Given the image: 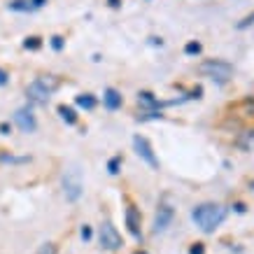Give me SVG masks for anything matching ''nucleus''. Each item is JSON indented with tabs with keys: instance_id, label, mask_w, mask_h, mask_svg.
<instances>
[{
	"instance_id": "nucleus-1",
	"label": "nucleus",
	"mask_w": 254,
	"mask_h": 254,
	"mask_svg": "<svg viewBox=\"0 0 254 254\" xmlns=\"http://www.w3.org/2000/svg\"><path fill=\"white\" fill-rule=\"evenodd\" d=\"M224 217H226V208L217 203H203L191 212V219L203 233H212L224 222Z\"/></svg>"
},
{
	"instance_id": "nucleus-2",
	"label": "nucleus",
	"mask_w": 254,
	"mask_h": 254,
	"mask_svg": "<svg viewBox=\"0 0 254 254\" xmlns=\"http://www.w3.org/2000/svg\"><path fill=\"white\" fill-rule=\"evenodd\" d=\"M56 86H59V82H56V79H52V77H38L35 82H31V84H28L26 96H28V100H31V103L47 105V100H49V96H52V91H54Z\"/></svg>"
},
{
	"instance_id": "nucleus-3",
	"label": "nucleus",
	"mask_w": 254,
	"mask_h": 254,
	"mask_svg": "<svg viewBox=\"0 0 254 254\" xmlns=\"http://www.w3.org/2000/svg\"><path fill=\"white\" fill-rule=\"evenodd\" d=\"M198 70L203 72V75L212 77L215 82H219V84H224V82H229V79L233 77V65L231 63H226V61H222V59H208V61L200 63Z\"/></svg>"
},
{
	"instance_id": "nucleus-4",
	"label": "nucleus",
	"mask_w": 254,
	"mask_h": 254,
	"mask_svg": "<svg viewBox=\"0 0 254 254\" xmlns=\"http://www.w3.org/2000/svg\"><path fill=\"white\" fill-rule=\"evenodd\" d=\"M82 191H84V185H82L79 170L77 168H68L65 173H63V193H65V198H68L70 203H75V200H79Z\"/></svg>"
},
{
	"instance_id": "nucleus-5",
	"label": "nucleus",
	"mask_w": 254,
	"mask_h": 254,
	"mask_svg": "<svg viewBox=\"0 0 254 254\" xmlns=\"http://www.w3.org/2000/svg\"><path fill=\"white\" fill-rule=\"evenodd\" d=\"M98 240H100V245L105 247V250H110V252H115V250H119V247L124 245L122 236H119V231H117V226L112 222H103V224H100Z\"/></svg>"
},
{
	"instance_id": "nucleus-6",
	"label": "nucleus",
	"mask_w": 254,
	"mask_h": 254,
	"mask_svg": "<svg viewBox=\"0 0 254 254\" xmlns=\"http://www.w3.org/2000/svg\"><path fill=\"white\" fill-rule=\"evenodd\" d=\"M133 147H135V154L149 166L152 170H159V159H156L154 149L149 145V140L145 135H133Z\"/></svg>"
},
{
	"instance_id": "nucleus-7",
	"label": "nucleus",
	"mask_w": 254,
	"mask_h": 254,
	"mask_svg": "<svg viewBox=\"0 0 254 254\" xmlns=\"http://www.w3.org/2000/svg\"><path fill=\"white\" fill-rule=\"evenodd\" d=\"M14 124L21 128L23 133H35V128H38V119H35V115H33L31 108H19L14 112Z\"/></svg>"
},
{
	"instance_id": "nucleus-8",
	"label": "nucleus",
	"mask_w": 254,
	"mask_h": 254,
	"mask_svg": "<svg viewBox=\"0 0 254 254\" xmlns=\"http://www.w3.org/2000/svg\"><path fill=\"white\" fill-rule=\"evenodd\" d=\"M173 217H175V210L170 205H159L156 210V217H154V233H163L173 224Z\"/></svg>"
},
{
	"instance_id": "nucleus-9",
	"label": "nucleus",
	"mask_w": 254,
	"mask_h": 254,
	"mask_svg": "<svg viewBox=\"0 0 254 254\" xmlns=\"http://www.w3.org/2000/svg\"><path fill=\"white\" fill-rule=\"evenodd\" d=\"M126 226H128V231H131L133 238H142V231H140V212L135 205H128L126 208Z\"/></svg>"
},
{
	"instance_id": "nucleus-10",
	"label": "nucleus",
	"mask_w": 254,
	"mask_h": 254,
	"mask_svg": "<svg viewBox=\"0 0 254 254\" xmlns=\"http://www.w3.org/2000/svg\"><path fill=\"white\" fill-rule=\"evenodd\" d=\"M103 103H105V108L108 110H119L122 108V93L117 91V89H105V93H103Z\"/></svg>"
},
{
	"instance_id": "nucleus-11",
	"label": "nucleus",
	"mask_w": 254,
	"mask_h": 254,
	"mask_svg": "<svg viewBox=\"0 0 254 254\" xmlns=\"http://www.w3.org/2000/svg\"><path fill=\"white\" fill-rule=\"evenodd\" d=\"M236 145H238L240 149H245V152H254V131L240 133V138L236 140Z\"/></svg>"
},
{
	"instance_id": "nucleus-12",
	"label": "nucleus",
	"mask_w": 254,
	"mask_h": 254,
	"mask_svg": "<svg viewBox=\"0 0 254 254\" xmlns=\"http://www.w3.org/2000/svg\"><path fill=\"white\" fill-rule=\"evenodd\" d=\"M75 103H77V108H84V110L96 108V98H93L91 93H79L77 98H75Z\"/></svg>"
},
{
	"instance_id": "nucleus-13",
	"label": "nucleus",
	"mask_w": 254,
	"mask_h": 254,
	"mask_svg": "<svg viewBox=\"0 0 254 254\" xmlns=\"http://www.w3.org/2000/svg\"><path fill=\"white\" fill-rule=\"evenodd\" d=\"M59 115H61V119L65 124H77V112L68 108V105H59Z\"/></svg>"
},
{
	"instance_id": "nucleus-14",
	"label": "nucleus",
	"mask_w": 254,
	"mask_h": 254,
	"mask_svg": "<svg viewBox=\"0 0 254 254\" xmlns=\"http://www.w3.org/2000/svg\"><path fill=\"white\" fill-rule=\"evenodd\" d=\"M7 7L12 9V12H33V9H35L31 5V0H12Z\"/></svg>"
},
{
	"instance_id": "nucleus-15",
	"label": "nucleus",
	"mask_w": 254,
	"mask_h": 254,
	"mask_svg": "<svg viewBox=\"0 0 254 254\" xmlns=\"http://www.w3.org/2000/svg\"><path fill=\"white\" fill-rule=\"evenodd\" d=\"M0 161L2 163H28L31 156H12V154H0Z\"/></svg>"
},
{
	"instance_id": "nucleus-16",
	"label": "nucleus",
	"mask_w": 254,
	"mask_h": 254,
	"mask_svg": "<svg viewBox=\"0 0 254 254\" xmlns=\"http://www.w3.org/2000/svg\"><path fill=\"white\" fill-rule=\"evenodd\" d=\"M200 42H196V40H191V42H187L185 45V54L187 56H196V54H200Z\"/></svg>"
},
{
	"instance_id": "nucleus-17",
	"label": "nucleus",
	"mask_w": 254,
	"mask_h": 254,
	"mask_svg": "<svg viewBox=\"0 0 254 254\" xmlns=\"http://www.w3.org/2000/svg\"><path fill=\"white\" fill-rule=\"evenodd\" d=\"M119 168H122V156L110 159V163H108V173H110V175H117V173H119Z\"/></svg>"
},
{
	"instance_id": "nucleus-18",
	"label": "nucleus",
	"mask_w": 254,
	"mask_h": 254,
	"mask_svg": "<svg viewBox=\"0 0 254 254\" xmlns=\"http://www.w3.org/2000/svg\"><path fill=\"white\" fill-rule=\"evenodd\" d=\"M35 254H59V247H56L54 243H45V245L38 247V252Z\"/></svg>"
},
{
	"instance_id": "nucleus-19",
	"label": "nucleus",
	"mask_w": 254,
	"mask_h": 254,
	"mask_svg": "<svg viewBox=\"0 0 254 254\" xmlns=\"http://www.w3.org/2000/svg\"><path fill=\"white\" fill-rule=\"evenodd\" d=\"M250 26H254V12L252 14H247L243 21L236 23V28H238V31H245V28H250Z\"/></svg>"
},
{
	"instance_id": "nucleus-20",
	"label": "nucleus",
	"mask_w": 254,
	"mask_h": 254,
	"mask_svg": "<svg viewBox=\"0 0 254 254\" xmlns=\"http://www.w3.org/2000/svg\"><path fill=\"white\" fill-rule=\"evenodd\" d=\"M23 47H26V49H40V47H42V40L35 38V35H33V38H26Z\"/></svg>"
},
{
	"instance_id": "nucleus-21",
	"label": "nucleus",
	"mask_w": 254,
	"mask_h": 254,
	"mask_svg": "<svg viewBox=\"0 0 254 254\" xmlns=\"http://www.w3.org/2000/svg\"><path fill=\"white\" fill-rule=\"evenodd\" d=\"M52 47H54L56 52H61L63 49V38L61 35H54V38H52Z\"/></svg>"
},
{
	"instance_id": "nucleus-22",
	"label": "nucleus",
	"mask_w": 254,
	"mask_h": 254,
	"mask_svg": "<svg viewBox=\"0 0 254 254\" xmlns=\"http://www.w3.org/2000/svg\"><path fill=\"white\" fill-rule=\"evenodd\" d=\"M189 254H205V245H203V243H196V245H191Z\"/></svg>"
},
{
	"instance_id": "nucleus-23",
	"label": "nucleus",
	"mask_w": 254,
	"mask_h": 254,
	"mask_svg": "<svg viewBox=\"0 0 254 254\" xmlns=\"http://www.w3.org/2000/svg\"><path fill=\"white\" fill-rule=\"evenodd\" d=\"M79 236H82V240H91V236H93L91 226H86V224H84V226H82V231H79Z\"/></svg>"
},
{
	"instance_id": "nucleus-24",
	"label": "nucleus",
	"mask_w": 254,
	"mask_h": 254,
	"mask_svg": "<svg viewBox=\"0 0 254 254\" xmlns=\"http://www.w3.org/2000/svg\"><path fill=\"white\" fill-rule=\"evenodd\" d=\"M5 84H9V75L5 70H0V86H5Z\"/></svg>"
},
{
	"instance_id": "nucleus-25",
	"label": "nucleus",
	"mask_w": 254,
	"mask_h": 254,
	"mask_svg": "<svg viewBox=\"0 0 254 254\" xmlns=\"http://www.w3.org/2000/svg\"><path fill=\"white\" fill-rule=\"evenodd\" d=\"M0 133H2V135H9V124H0Z\"/></svg>"
},
{
	"instance_id": "nucleus-26",
	"label": "nucleus",
	"mask_w": 254,
	"mask_h": 254,
	"mask_svg": "<svg viewBox=\"0 0 254 254\" xmlns=\"http://www.w3.org/2000/svg\"><path fill=\"white\" fill-rule=\"evenodd\" d=\"M45 2H47V0H31V5H33V7H35V9H38V7H42Z\"/></svg>"
},
{
	"instance_id": "nucleus-27",
	"label": "nucleus",
	"mask_w": 254,
	"mask_h": 254,
	"mask_svg": "<svg viewBox=\"0 0 254 254\" xmlns=\"http://www.w3.org/2000/svg\"><path fill=\"white\" fill-rule=\"evenodd\" d=\"M119 5H122L119 0H110V7H119Z\"/></svg>"
},
{
	"instance_id": "nucleus-28",
	"label": "nucleus",
	"mask_w": 254,
	"mask_h": 254,
	"mask_svg": "<svg viewBox=\"0 0 254 254\" xmlns=\"http://www.w3.org/2000/svg\"><path fill=\"white\" fill-rule=\"evenodd\" d=\"M135 254H147V252H135Z\"/></svg>"
}]
</instances>
